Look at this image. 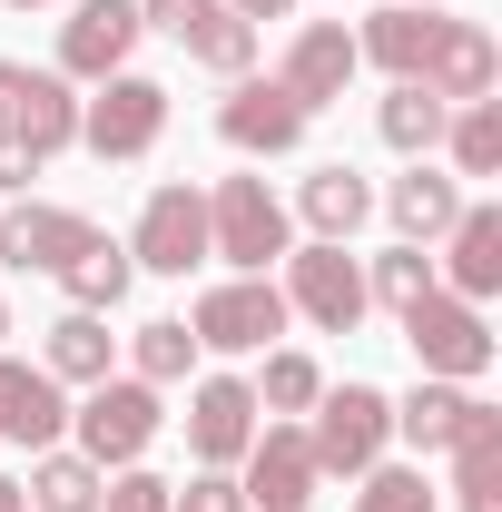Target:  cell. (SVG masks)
Masks as SVG:
<instances>
[{"label":"cell","instance_id":"1","mask_svg":"<svg viewBox=\"0 0 502 512\" xmlns=\"http://www.w3.org/2000/svg\"><path fill=\"white\" fill-rule=\"evenodd\" d=\"M286 247H296V217L266 178H217L207 188V256H227L237 276H266V266H286Z\"/></svg>","mask_w":502,"mask_h":512},{"label":"cell","instance_id":"2","mask_svg":"<svg viewBox=\"0 0 502 512\" xmlns=\"http://www.w3.org/2000/svg\"><path fill=\"white\" fill-rule=\"evenodd\" d=\"M384 444H394V394L384 384H325L315 394V424H306V453L315 473H365V463H384Z\"/></svg>","mask_w":502,"mask_h":512},{"label":"cell","instance_id":"3","mask_svg":"<svg viewBox=\"0 0 502 512\" xmlns=\"http://www.w3.org/2000/svg\"><path fill=\"white\" fill-rule=\"evenodd\" d=\"M158 138H168V89H158V79H138V69H109V79H99V99H79V148H89V158H109V168L148 158Z\"/></svg>","mask_w":502,"mask_h":512},{"label":"cell","instance_id":"4","mask_svg":"<svg viewBox=\"0 0 502 512\" xmlns=\"http://www.w3.org/2000/svg\"><path fill=\"white\" fill-rule=\"evenodd\" d=\"M69 424H79V453L109 473V463H138V453L158 444L168 404H158V384H138V375H99V384H89V404H79Z\"/></svg>","mask_w":502,"mask_h":512},{"label":"cell","instance_id":"5","mask_svg":"<svg viewBox=\"0 0 502 512\" xmlns=\"http://www.w3.org/2000/svg\"><path fill=\"white\" fill-rule=\"evenodd\" d=\"M286 316L325 325V335H355L365 325V266L335 247V237H306V247H286Z\"/></svg>","mask_w":502,"mask_h":512},{"label":"cell","instance_id":"6","mask_svg":"<svg viewBox=\"0 0 502 512\" xmlns=\"http://www.w3.org/2000/svg\"><path fill=\"white\" fill-rule=\"evenodd\" d=\"M188 335H197V355H266L286 335V296L266 276H227L188 306Z\"/></svg>","mask_w":502,"mask_h":512},{"label":"cell","instance_id":"7","mask_svg":"<svg viewBox=\"0 0 502 512\" xmlns=\"http://www.w3.org/2000/svg\"><path fill=\"white\" fill-rule=\"evenodd\" d=\"M404 345H414V365L424 375H443V384H473L483 365H493V325H483V306H463V296H424V306H404Z\"/></svg>","mask_w":502,"mask_h":512},{"label":"cell","instance_id":"8","mask_svg":"<svg viewBox=\"0 0 502 512\" xmlns=\"http://www.w3.org/2000/svg\"><path fill=\"white\" fill-rule=\"evenodd\" d=\"M138 20L148 30H168L197 69H217V79H247L256 69V20H237L227 0H138Z\"/></svg>","mask_w":502,"mask_h":512},{"label":"cell","instance_id":"9","mask_svg":"<svg viewBox=\"0 0 502 512\" xmlns=\"http://www.w3.org/2000/svg\"><path fill=\"white\" fill-rule=\"evenodd\" d=\"M128 266H148V276H188V266H207V188H188V178L148 188L138 237H128Z\"/></svg>","mask_w":502,"mask_h":512},{"label":"cell","instance_id":"10","mask_svg":"<svg viewBox=\"0 0 502 512\" xmlns=\"http://www.w3.org/2000/svg\"><path fill=\"white\" fill-rule=\"evenodd\" d=\"M315 453H306V424H256V444L237 453V493L247 512H306L315 503Z\"/></svg>","mask_w":502,"mask_h":512},{"label":"cell","instance_id":"11","mask_svg":"<svg viewBox=\"0 0 502 512\" xmlns=\"http://www.w3.org/2000/svg\"><path fill=\"white\" fill-rule=\"evenodd\" d=\"M256 384L247 375H197L188 384V453L207 463V473H237V453L256 444Z\"/></svg>","mask_w":502,"mask_h":512},{"label":"cell","instance_id":"12","mask_svg":"<svg viewBox=\"0 0 502 512\" xmlns=\"http://www.w3.org/2000/svg\"><path fill=\"white\" fill-rule=\"evenodd\" d=\"M355 30H345V20H306V30H296V40H286V69H276V89H286V99H296V109H335V99H345V89H355Z\"/></svg>","mask_w":502,"mask_h":512},{"label":"cell","instance_id":"13","mask_svg":"<svg viewBox=\"0 0 502 512\" xmlns=\"http://www.w3.org/2000/svg\"><path fill=\"white\" fill-rule=\"evenodd\" d=\"M217 138H227L237 158H286V148L306 138V109H296L276 79H227V99H217Z\"/></svg>","mask_w":502,"mask_h":512},{"label":"cell","instance_id":"14","mask_svg":"<svg viewBox=\"0 0 502 512\" xmlns=\"http://www.w3.org/2000/svg\"><path fill=\"white\" fill-rule=\"evenodd\" d=\"M138 0H69L60 20V79H109V69H128V50H138Z\"/></svg>","mask_w":502,"mask_h":512},{"label":"cell","instance_id":"15","mask_svg":"<svg viewBox=\"0 0 502 512\" xmlns=\"http://www.w3.org/2000/svg\"><path fill=\"white\" fill-rule=\"evenodd\" d=\"M89 237V217L60 207V197H20V207H0V266H20V276H60L69 256Z\"/></svg>","mask_w":502,"mask_h":512},{"label":"cell","instance_id":"16","mask_svg":"<svg viewBox=\"0 0 502 512\" xmlns=\"http://www.w3.org/2000/svg\"><path fill=\"white\" fill-rule=\"evenodd\" d=\"M434 247H443V266H434V276H443V296L483 306V296L502 286V207H473V197H463V217L443 227Z\"/></svg>","mask_w":502,"mask_h":512},{"label":"cell","instance_id":"17","mask_svg":"<svg viewBox=\"0 0 502 512\" xmlns=\"http://www.w3.org/2000/svg\"><path fill=\"white\" fill-rule=\"evenodd\" d=\"M493 79H502L493 30H483V20H443L434 50H424V89H434L443 109H463V99H493Z\"/></svg>","mask_w":502,"mask_h":512},{"label":"cell","instance_id":"18","mask_svg":"<svg viewBox=\"0 0 502 512\" xmlns=\"http://www.w3.org/2000/svg\"><path fill=\"white\" fill-rule=\"evenodd\" d=\"M0 128H10L40 168H50L60 148H79V99H69V79H60V69H20V99H10Z\"/></svg>","mask_w":502,"mask_h":512},{"label":"cell","instance_id":"19","mask_svg":"<svg viewBox=\"0 0 502 512\" xmlns=\"http://www.w3.org/2000/svg\"><path fill=\"white\" fill-rule=\"evenodd\" d=\"M69 434V404H60V384L40 375V365H10L0 355V444H30V453H50Z\"/></svg>","mask_w":502,"mask_h":512},{"label":"cell","instance_id":"20","mask_svg":"<svg viewBox=\"0 0 502 512\" xmlns=\"http://www.w3.org/2000/svg\"><path fill=\"white\" fill-rule=\"evenodd\" d=\"M443 10H414V0H394V10H375L365 30H355V60H375L384 79H424V50H434Z\"/></svg>","mask_w":502,"mask_h":512},{"label":"cell","instance_id":"21","mask_svg":"<svg viewBox=\"0 0 502 512\" xmlns=\"http://www.w3.org/2000/svg\"><path fill=\"white\" fill-rule=\"evenodd\" d=\"M384 217L404 227V247H434L443 227L463 217V178H443V168H424V158H414V168L384 188Z\"/></svg>","mask_w":502,"mask_h":512},{"label":"cell","instance_id":"22","mask_svg":"<svg viewBox=\"0 0 502 512\" xmlns=\"http://www.w3.org/2000/svg\"><path fill=\"white\" fill-rule=\"evenodd\" d=\"M453 493H463V512H502V414L493 404H473L463 414V434H453Z\"/></svg>","mask_w":502,"mask_h":512},{"label":"cell","instance_id":"23","mask_svg":"<svg viewBox=\"0 0 502 512\" xmlns=\"http://www.w3.org/2000/svg\"><path fill=\"white\" fill-rule=\"evenodd\" d=\"M296 217H306L315 237H335V247H345V237L375 217V188H365L345 158H335V168H306V188H296Z\"/></svg>","mask_w":502,"mask_h":512},{"label":"cell","instance_id":"24","mask_svg":"<svg viewBox=\"0 0 502 512\" xmlns=\"http://www.w3.org/2000/svg\"><path fill=\"white\" fill-rule=\"evenodd\" d=\"M473 404H483L473 384H443V375H424L414 394H404V404H394V434H404L414 453H443L453 434H463V414H473Z\"/></svg>","mask_w":502,"mask_h":512},{"label":"cell","instance_id":"25","mask_svg":"<svg viewBox=\"0 0 502 512\" xmlns=\"http://www.w3.org/2000/svg\"><path fill=\"white\" fill-rule=\"evenodd\" d=\"M109 355H119L109 316H79V306H69V316L50 325V345H40V375H50V384H99Z\"/></svg>","mask_w":502,"mask_h":512},{"label":"cell","instance_id":"26","mask_svg":"<svg viewBox=\"0 0 502 512\" xmlns=\"http://www.w3.org/2000/svg\"><path fill=\"white\" fill-rule=\"evenodd\" d=\"M128 276H138V266H128V247H119V237H99V227H89V237H79V256L60 266V286H69V306H79V316H109V306L128 296Z\"/></svg>","mask_w":502,"mask_h":512},{"label":"cell","instance_id":"27","mask_svg":"<svg viewBox=\"0 0 502 512\" xmlns=\"http://www.w3.org/2000/svg\"><path fill=\"white\" fill-rule=\"evenodd\" d=\"M99 493H109V473H99V463H89V453H40V463H30V483H20V503L30 512H99Z\"/></svg>","mask_w":502,"mask_h":512},{"label":"cell","instance_id":"28","mask_svg":"<svg viewBox=\"0 0 502 512\" xmlns=\"http://www.w3.org/2000/svg\"><path fill=\"white\" fill-rule=\"evenodd\" d=\"M443 119H453V109H443L424 79H394V89H384V109H375L384 148H404V158H434V148H443Z\"/></svg>","mask_w":502,"mask_h":512},{"label":"cell","instance_id":"29","mask_svg":"<svg viewBox=\"0 0 502 512\" xmlns=\"http://www.w3.org/2000/svg\"><path fill=\"white\" fill-rule=\"evenodd\" d=\"M443 148H453V178H502V99H463L443 119Z\"/></svg>","mask_w":502,"mask_h":512},{"label":"cell","instance_id":"30","mask_svg":"<svg viewBox=\"0 0 502 512\" xmlns=\"http://www.w3.org/2000/svg\"><path fill=\"white\" fill-rule=\"evenodd\" d=\"M443 276H434V256L424 247H384L375 266H365V306H384V316H404V306H424Z\"/></svg>","mask_w":502,"mask_h":512},{"label":"cell","instance_id":"31","mask_svg":"<svg viewBox=\"0 0 502 512\" xmlns=\"http://www.w3.org/2000/svg\"><path fill=\"white\" fill-rule=\"evenodd\" d=\"M128 365H138V384H178L197 365V335H188V316H148L138 335H128Z\"/></svg>","mask_w":502,"mask_h":512},{"label":"cell","instance_id":"32","mask_svg":"<svg viewBox=\"0 0 502 512\" xmlns=\"http://www.w3.org/2000/svg\"><path fill=\"white\" fill-rule=\"evenodd\" d=\"M315 394H325V375H315V355H296V345H276V355H266V375H256V414H315Z\"/></svg>","mask_w":502,"mask_h":512},{"label":"cell","instance_id":"33","mask_svg":"<svg viewBox=\"0 0 502 512\" xmlns=\"http://www.w3.org/2000/svg\"><path fill=\"white\" fill-rule=\"evenodd\" d=\"M345 512H434V483H424V463H365Z\"/></svg>","mask_w":502,"mask_h":512},{"label":"cell","instance_id":"34","mask_svg":"<svg viewBox=\"0 0 502 512\" xmlns=\"http://www.w3.org/2000/svg\"><path fill=\"white\" fill-rule=\"evenodd\" d=\"M168 503L178 512H247V493H237V473H207V463H197L188 483H168Z\"/></svg>","mask_w":502,"mask_h":512},{"label":"cell","instance_id":"35","mask_svg":"<svg viewBox=\"0 0 502 512\" xmlns=\"http://www.w3.org/2000/svg\"><path fill=\"white\" fill-rule=\"evenodd\" d=\"M99 512H178V503H168V483H158V473L119 463V473H109V493H99Z\"/></svg>","mask_w":502,"mask_h":512},{"label":"cell","instance_id":"36","mask_svg":"<svg viewBox=\"0 0 502 512\" xmlns=\"http://www.w3.org/2000/svg\"><path fill=\"white\" fill-rule=\"evenodd\" d=\"M30 178H40V158H30V148H20V138L0 128V197H20Z\"/></svg>","mask_w":502,"mask_h":512},{"label":"cell","instance_id":"37","mask_svg":"<svg viewBox=\"0 0 502 512\" xmlns=\"http://www.w3.org/2000/svg\"><path fill=\"white\" fill-rule=\"evenodd\" d=\"M227 10H237V20H286L296 0H227Z\"/></svg>","mask_w":502,"mask_h":512},{"label":"cell","instance_id":"38","mask_svg":"<svg viewBox=\"0 0 502 512\" xmlns=\"http://www.w3.org/2000/svg\"><path fill=\"white\" fill-rule=\"evenodd\" d=\"M10 99H20V60H0V119H10Z\"/></svg>","mask_w":502,"mask_h":512},{"label":"cell","instance_id":"39","mask_svg":"<svg viewBox=\"0 0 502 512\" xmlns=\"http://www.w3.org/2000/svg\"><path fill=\"white\" fill-rule=\"evenodd\" d=\"M0 512H30V503H20V483H10V473H0Z\"/></svg>","mask_w":502,"mask_h":512},{"label":"cell","instance_id":"40","mask_svg":"<svg viewBox=\"0 0 502 512\" xmlns=\"http://www.w3.org/2000/svg\"><path fill=\"white\" fill-rule=\"evenodd\" d=\"M10 10H50V0H10Z\"/></svg>","mask_w":502,"mask_h":512},{"label":"cell","instance_id":"41","mask_svg":"<svg viewBox=\"0 0 502 512\" xmlns=\"http://www.w3.org/2000/svg\"><path fill=\"white\" fill-rule=\"evenodd\" d=\"M0 335H10V296H0Z\"/></svg>","mask_w":502,"mask_h":512},{"label":"cell","instance_id":"42","mask_svg":"<svg viewBox=\"0 0 502 512\" xmlns=\"http://www.w3.org/2000/svg\"><path fill=\"white\" fill-rule=\"evenodd\" d=\"M414 10H443V0H414Z\"/></svg>","mask_w":502,"mask_h":512}]
</instances>
